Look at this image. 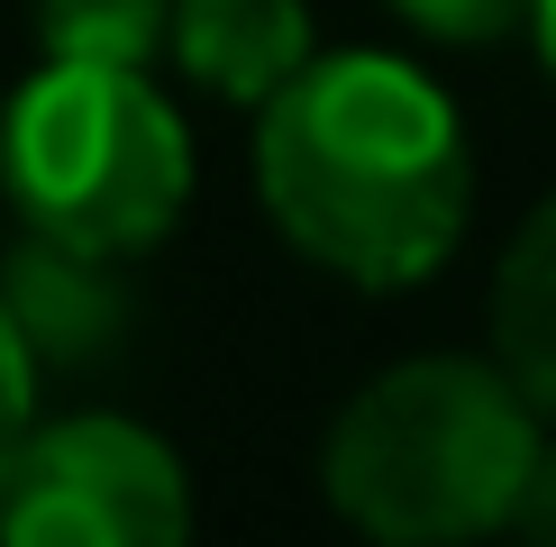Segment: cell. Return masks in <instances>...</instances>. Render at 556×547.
I'll return each mask as SVG.
<instances>
[{
	"label": "cell",
	"mask_w": 556,
	"mask_h": 547,
	"mask_svg": "<svg viewBox=\"0 0 556 547\" xmlns=\"http://www.w3.org/2000/svg\"><path fill=\"white\" fill-rule=\"evenodd\" d=\"M256 192L292 256L356 292H410L466 238L475 147L420 64L346 46L256 110Z\"/></svg>",
	"instance_id": "1"
},
{
	"label": "cell",
	"mask_w": 556,
	"mask_h": 547,
	"mask_svg": "<svg viewBox=\"0 0 556 547\" xmlns=\"http://www.w3.org/2000/svg\"><path fill=\"white\" fill-rule=\"evenodd\" d=\"M547 410L502 356L383 365L319 438V493L375 547H483L511 530Z\"/></svg>",
	"instance_id": "2"
},
{
	"label": "cell",
	"mask_w": 556,
	"mask_h": 547,
	"mask_svg": "<svg viewBox=\"0 0 556 547\" xmlns=\"http://www.w3.org/2000/svg\"><path fill=\"white\" fill-rule=\"evenodd\" d=\"M0 192L18 228L128 265L192 211V128L137 64H46L0 101Z\"/></svg>",
	"instance_id": "3"
},
{
	"label": "cell",
	"mask_w": 556,
	"mask_h": 547,
	"mask_svg": "<svg viewBox=\"0 0 556 547\" xmlns=\"http://www.w3.org/2000/svg\"><path fill=\"white\" fill-rule=\"evenodd\" d=\"M0 547H192V474L128 410H74L18 438Z\"/></svg>",
	"instance_id": "4"
},
{
	"label": "cell",
	"mask_w": 556,
	"mask_h": 547,
	"mask_svg": "<svg viewBox=\"0 0 556 547\" xmlns=\"http://www.w3.org/2000/svg\"><path fill=\"white\" fill-rule=\"evenodd\" d=\"M0 302H10L18 338H28L37 374H91L128 347L137 329V283L119 256H83L64 238L18 228L10 256H0Z\"/></svg>",
	"instance_id": "5"
},
{
	"label": "cell",
	"mask_w": 556,
	"mask_h": 547,
	"mask_svg": "<svg viewBox=\"0 0 556 547\" xmlns=\"http://www.w3.org/2000/svg\"><path fill=\"white\" fill-rule=\"evenodd\" d=\"M311 55L301 0H174V64L228 110H265Z\"/></svg>",
	"instance_id": "6"
},
{
	"label": "cell",
	"mask_w": 556,
	"mask_h": 547,
	"mask_svg": "<svg viewBox=\"0 0 556 547\" xmlns=\"http://www.w3.org/2000/svg\"><path fill=\"white\" fill-rule=\"evenodd\" d=\"M493 356L556 420V192L511 228V246L493 265Z\"/></svg>",
	"instance_id": "7"
},
{
	"label": "cell",
	"mask_w": 556,
	"mask_h": 547,
	"mask_svg": "<svg viewBox=\"0 0 556 547\" xmlns=\"http://www.w3.org/2000/svg\"><path fill=\"white\" fill-rule=\"evenodd\" d=\"M46 64H137L174 46V0H28Z\"/></svg>",
	"instance_id": "8"
},
{
	"label": "cell",
	"mask_w": 556,
	"mask_h": 547,
	"mask_svg": "<svg viewBox=\"0 0 556 547\" xmlns=\"http://www.w3.org/2000/svg\"><path fill=\"white\" fill-rule=\"evenodd\" d=\"M529 10L539 0H392V18L420 28L429 46H502L529 28Z\"/></svg>",
	"instance_id": "9"
},
{
	"label": "cell",
	"mask_w": 556,
	"mask_h": 547,
	"mask_svg": "<svg viewBox=\"0 0 556 547\" xmlns=\"http://www.w3.org/2000/svg\"><path fill=\"white\" fill-rule=\"evenodd\" d=\"M28 429H37V356H28V338H18L10 302H0V474H10V456H18Z\"/></svg>",
	"instance_id": "10"
},
{
	"label": "cell",
	"mask_w": 556,
	"mask_h": 547,
	"mask_svg": "<svg viewBox=\"0 0 556 547\" xmlns=\"http://www.w3.org/2000/svg\"><path fill=\"white\" fill-rule=\"evenodd\" d=\"M511 547H556V438L539 447V466H529V493L511 511V530H502Z\"/></svg>",
	"instance_id": "11"
},
{
	"label": "cell",
	"mask_w": 556,
	"mask_h": 547,
	"mask_svg": "<svg viewBox=\"0 0 556 547\" xmlns=\"http://www.w3.org/2000/svg\"><path fill=\"white\" fill-rule=\"evenodd\" d=\"M529 37H539V64H547V82H556V0L529 10Z\"/></svg>",
	"instance_id": "12"
}]
</instances>
